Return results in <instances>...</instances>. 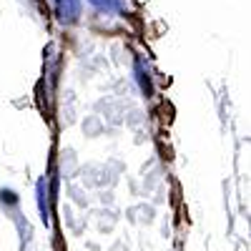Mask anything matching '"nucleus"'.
I'll return each instance as SVG.
<instances>
[]
</instances>
